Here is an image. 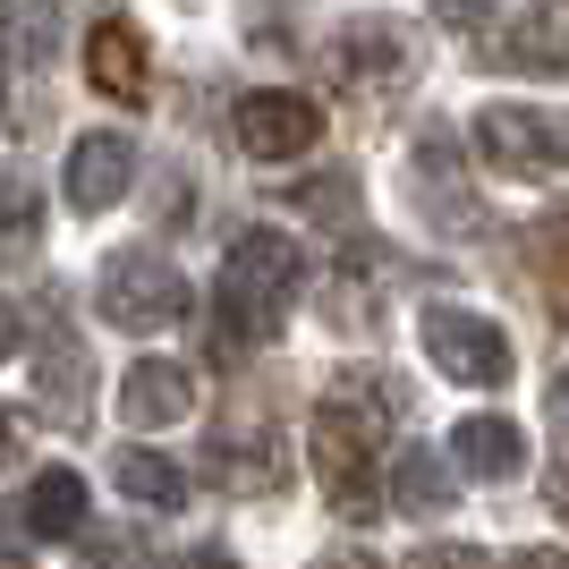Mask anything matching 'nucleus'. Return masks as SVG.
<instances>
[{"instance_id":"f257e3e1","label":"nucleus","mask_w":569,"mask_h":569,"mask_svg":"<svg viewBox=\"0 0 569 569\" xmlns=\"http://www.w3.org/2000/svg\"><path fill=\"white\" fill-rule=\"evenodd\" d=\"M391 375H340V391L323 408H315V476H323V493L349 510V519H366L382 501V426L400 417V400L382 391Z\"/></svg>"},{"instance_id":"f03ea898","label":"nucleus","mask_w":569,"mask_h":569,"mask_svg":"<svg viewBox=\"0 0 569 569\" xmlns=\"http://www.w3.org/2000/svg\"><path fill=\"white\" fill-rule=\"evenodd\" d=\"M298 289H307V247L281 230H247L221 263V323L230 340H272L281 332V315L298 307Z\"/></svg>"},{"instance_id":"7ed1b4c3","label":"nucleus","mask_w":569,"mask_h":569,"mask_svg":"<svg viewBox=\"0 0 569 569\" xmlns=\"http://www.w3.org/2000/svg\"><path fill=\"white\" fill-rule=\"evenodd\" d=\"M323 69H332L340 94L382 102V94H400L408 77H417V34H408L400 18H349L332 43H323Z\"/></svg>"},{"instance_id":"20e7f679","label":"nucleus","mask_w":569,"mask_h":569,"mask_svg":"<svg viewBox=\"0 0 569 569\" xmlns=\"http://www.w3.org/2000/svg\"><path fill=\"white\" fill-rule=\"evenodd\" d=\"M476 144L501 179H569V111H536V102H493L476 119Z\"/></svg>"},{"instance_id":"39448f33","label":"nucleus","mask_w":569,"mask_h":569,"mask_svg":"<svg viewBox=\"0 0 569 569\" xmlns=\"http://www.w3.org/2000/svg\"><path fill=\"white\" fill-rule=\"evenodd\" d=\"M102 315H111L119 332H162L188 315V281H179V263L162 247H119L102 263Z\"/></svg>"},{"instance_id":"423d86ee","label":"nucleus","mask_w":569,"mask_h":569,"mask_svg":"<svg viewBox=\"0 0 569 569\" xmlns=\"http://www.w3.org/2000/svg\"><path fill=\"white\" fill-rule=\"evenodd\" d=\"M426 357L451 382H476V391H493L510 375V340L493 332V315H476V307H426Z\"/></svg>"},{"instance_id":"0eeeda50","label":"nucleus","mask_w":569,"mask_h":569,"mask_svg":"<svg viewBox=\"0 0 569 569\" xmlns=\"http://www.w3.org/2000/svg\"><path fill=\"white\" fill-rule=\"evenodd\" d=\"M230 137L247 162H289V153H307L315 137H323V111H315L307 94H281V86H263V94H247L230 111Z\"/></svg>"},{"instance_id":"6e6552de","label":"nucleus","mask_w":569,"mask_h":569,"mask_svg":"<svg viewBox=\"0 0 569 569\" xmlns=\"http://www.w3.org/2000/svg\"><path fill=\"white\" fill-rule=\"evenodd\" d=\"M86 519V485L69 468H43L18 501H0V545H60Z\"/></svg>"},{"instance_id":"1a4fd4ad","label":"nucleus","mask_w":569,"mask_h":569,"mask_svg":"<svg viewBox=\"0 0 569 569\" xmlns=\"http://www.w3.org/2000/svg\"><path fill=\"white\" fill-rule=\"evenodd\" d=\"M128 188H137V144L111 137V128L77 137V153H69V204L77 213H111Z\"/></svg>"},{"instance_id":"9d476101","label":"nucleus","mask_w":569,"mask_h":569,"mask_svg":"<svg viewBox=\"0 0 569 569\" xmlns=\"http://www.w3.org/2000/svg\"><path fill=\"white\" fill-rule=\"evenodd\" d=\"M119 417H128L137 433L196 417V375H188V366H170V357H137L128 382H119Z\"/></svg>"},{"instance_id":"9b49d317","label":"nucleus","mask_w":569,"mask_h":569,"mask_svg":"<svg viewBox=\"0 0 569 569\" xmlns=\"http://www.w3.org/2000/svg\"><path fill=\"white\" fill-rule=\"evenodd\" d=\"M86 77H94V94H111V102H144L153 60H144L137 18H94V34H86Z\"/></svg>"},{"instance_id":"f8f14e48","label":"nucleus","mask_w":569,"mask_h":569,"mask_svg":"<svg viewBox=\"0 0 569 569\" xmlns=\"http://www.w3.org/2000/svg\"><path fill=\"white\" fill-rule=\"evenodd\" d=\"M493 60H510V69H536V77H569V0H527L519 18L501 26Z\"/></svg>"},{"instance_id":"ddd939ff","label":"nucleus","mask_w":569,"mask_h":569,"mask_svg":"<svg viewBox=\"0 0 569 569\" xmlns=\"http://www.w3.org/2000/svg\"><path fill=\"white\" fill-rule=\"evenodd\" d=\"M213 476L230 485V493H281L289 485V451L272 426H230L213 442Z\"/></svg>"},{"instance_id":"4468645a","label":"nucleus","mask_w":569,"mask_h":569,"mask_svg":"<svg viewBox=\"0 0 569 569\" xmlns=\"http://www.w3.org/2000/svg\"><path fill=\"white\" fill-rule=\"evenodd\" d=\"M451 459L468 476H485V485H501V476L527 468V433L510 417H468V426H451Z\"/></svg>"},{"instance_id":"2eb2a0df","label":"nucleus","mask_w":569,"mask_h":569,"mask_svg":"<svg viewBox=\"0 0 569 569\" xmlns=\"http://www.w3.org/2000/svg\"><path fill=\"white\" fill-rule=\"evenodd\" d=\"M86 375H94V366H86V340H77V332H51L43 357H34V400H51V417L77 426V417H86Z\"/></svg>"},{"instance_id":"dca6fc26","label":"nucleus","mask_w":569,"mask_h":569,"mask_svg":"<svg viewBox=\"0 0 569 569\" xmlns=\"http://www.w3.org/2000/svg\"><path fill=\"white\" fill-rule=\"evenodd\" d=\"M34 247H43V188L9 170L0 179V263H26Z\"/></svg>"},{"instance_id":"f3484780","label":"nucleus","mask_w":569,"mask_h":569,"mask_svg":"<svg viewBox=\"0 0 569 569\" xmlns=\"http://www.w3.org/2000/svg\"><path fill=\"white\" fill-rule=\"evenodd\" d=\"M527 272H536V289L552 298V315L569 323V213L527 230Z\"/></svg>"},{"instance_id":"a211bd4d","label":"nucleus","mask_w":569,"mask_h":569,"mask_svg":"<svg viewBox=\"0 0 569 569\" xmlns=\"http://www.w3.org/2000/svg\"><path fill=\"white\" fill-rule=\"evenodd\" d=\"M391 501H400L408 519H433V510L451 501V476H442V459H433V451H400V459H391Z\"/></svg>"},{"instance_id":"6ab92c4d","label":"nucleus","mask_w":569,"mask_h":569,"mask_svg":"<svg viewBox=\"0 0 569 569\" xmlns=\"http://www.w3.org/2000/svg\"><path fill=\"white\" fill-rule=\"evenodd\" d=\"M119 493L153 501V510H179V501H188V476L170 468V459H153V451H119Z\"/></svg>"},{"instance_id":"aec40b11","label":"nucleus","mask_w":569,"mask_h":569,"mask_svg":"<svg viewBox=\"0 0 569 569\" xmlns=\"http://www.w3.org/2000/svg\"><path fill=\"white\" fill-rule=\"evenodd\" d=\"M0 18H9V34H18L9 51H18L26 69H43V60H51V34H60V0H9Z\"/></svg>"},{"instance_id":"412c9836","label":"nucleus","mask_w":569,"mask_h":569,"mask_svg":"<svg viewBox=\"0 0 569 569\" xmlns=\"http://www.w3.org/2000/svg\"><path fill=\"white\" fill-rule=\"evenodd\" d=\"M307 213H315V221H332V230H357V188L332 170L323 188H307Z\"/></svg>"},{"instance_id":"4be33fe9","label":"nucleus","mask_w":569,"mask_h":569,"mask_svg":"<svg viewBox=\"0 0 569 569\" xmlns=\"http://www.w3.org/2000/svg\"><path fill=\"white\" fill-rule=\"evenodd\" d=\"M400 569H493V561H485L476 545H426V552H408Z\"/></svg>"},{"instance_id":"5701e85b","label":"nucleus","mask_w":569,"mask_h":569,"mask_svg":"<svg viewBox=\"0 0 569 569\" xmlns=\"http://www.w3.org/2000/svg\"><path fill=\"white\" fill-rule=\"evenodd\" d=\"M86 569H144V552L128 545V536H94V545H86Z\"/></svg>"},{"instance_id":"b1692460","label":"nucleus","mask_w":569,"mask_h":569,"mask_svg":"<svg viewBox=\"0 0 569 569\" xmlns=\"http://www.w3.org/2000/svg\"><path fill=\"white\" fill-rule=\"evenodd\" d=\"M485 9H493V0H433V18H451L459 34H476V26H485Z\"/></svg>"},{"instance_id":"393cba45","label":"nucleus","mask_w":569,"mask_h":569,"mask_svg":"<svg viewBox=\"0 0 569 569\" xmlns=\"http://www.w3.org/2000/svg\"><path fill=\"white\" fill-rule=\"evenodd\" d=\"M552 426L569 433V366H561V382H552Z\"/></svg>"},{"instance_id":"a878e982","label":"nucleus","mask_w":569,"mask_h":569,"mask_svg":"<svg viewBox=\"0 0 569 569\" xmlns=\"http://www.w3.org/2000/svg\"><path fill=\"white\" fill-rule=\"evenodd\" d=\"M519 569H569V552H552V545L545 552H519Z\"/></svg>"},{"instance_id":"bb28decb","label":"nucleus","mask_w":569,"mask_h":569,"mask_svg":"<svg viewBox=\"0 0 569 569\" xmlns=\"http://www.w3.org/2000/svg\"><path fill=\"white\" fill-rule=\"evenodd\" d=\"M179 569H238V561H230V552H188Z\"/></svg>"},{"instance_id":"cd10ccee","label":"nucleus","mask_w":569,"mask_h":569,"mask_svg":"<svg viewBox=\"0 0 569 569\" xmlns=\"http://www.w3.org/2000/svg\"><path fill=\"white\" fill-rule=\"evenodd\" d=\"M18 451V417H9V408H0V459Z\"/></svg>"},{"instance_id":"c85d7f7f","label":"nucleus","mask_w":569,"mask_h":569,"mask_svg":"<svg viewBox=\"0 0 569 569\" xmlns=\"http://www.w3.org/2000/svg\"><path fill=\"white\" fill-rule=\"evenodd\" d=\"M9 349H18V315L0 307V357H9Z\"/></svg>"},{"instance_id":"c756f323","label":"nucleus","mask_w":569,"mask_h":569,"mask_svg":"<svg viewBox=\"0 0 569 569\" xmlns=\"http://www.w3.org/2000/svg\"><path fill=\"white\" fill-rule=\"evenodd\" d=\"M323 569H366V561H323Z\"/></svg>"}]
</instances>
